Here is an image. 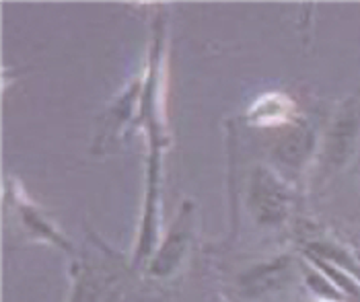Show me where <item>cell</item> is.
Returning a JSON list of instances; mask_svg holds the SVG:
<instances>
[{
	"mask_svg": "<svg viewBox=\"0 0 360 302\" xmlns=\"http://www.w3.org/2000/svg\"><path fill=\"white\" fill-rule=\"evenodd\" d=\"M356 115L354 111H346L338 124H335V130H333V142H332V155L333 161L340 165L348 159L350 150H352V144H354V138H356Z\"/></svg>",
	"mask_w": 360,
	"mask_h": 302,
	"instance_id": "cell-1",
	"label": "cell"
}]
</instances>
